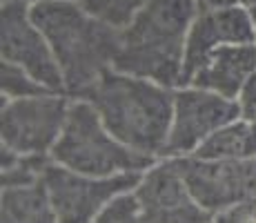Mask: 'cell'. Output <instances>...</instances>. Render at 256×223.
<instances>
[{
    "mask_svg": "<svg viewBox=\"0 0 256 223\" xmlns=\"http://www.w3.org/2000/svg\"><path fill=\"white\" fill-rule=\"evenodd\" d=\"M32 18L52 45L67 96L85 98L114 67L120 29L94 18L78 0H36Z\"/></svg>",
    "mask_w": 256,
    "mask_h": 223,
    "instance_id": "obj_1",
    "label": "cell"
},
{
    "mask_svg": "<svg viewBox=\"0 0 256 223\" xmlns=\"http://www.w3.org/2000/svg\"><path fill=\"white\" fill-rule=\"evenodd\" d=\"M174 87L110 69L85 98L105 127L127 147L163 158L174 118Z\"/></svg>",
    "mask_w": 256,
    "mask_h": 223,
    "instance_id": "obj_2",
    "label": "cell"
},
{
    "mask_svg": "<svg viewBox=\"0 0 256 223\" xmlns=\"http://www.w3.org/2000/svg\"><path fill=\"white\" fill-rule=\"evenodd\" d=\"M198 16L194 0H147L120 29L116 72L150 78L167 87L183 85L187 34Z\"/></svg>",
    "mask_w": 256,
    "mask_h": 223,
    "instance_id": "obj_3",
    "label": "cell"
},
{
    "mask_svg": "<svg viewBox=\"0 0 256 223\" xmlns=\"http://www.w3.org/2000/svg\"><path fill=\"white\" fill-rule=\"evenodd\" d=\"M52 161L78 174L107 178L130 172H145L158 158L120 143L100 121L87 98H72L65 127L52 150Z\"/></svg>",
    "mask_w": 256,
    "mask_h": 223,
    "instance_id": "obj_4",
    "label": "cell"
},
{
    "mask_svg": "<svg viewBox=\"0 0 256 223\" xmlns=\"http://www.w3.org/2000/svg\"><path fill=\"white\" fill-rule=\"evenodd\" d=\"M72 98L67 94H40L2 98L0 141L18 154H52L65 127Z\"/></svg>",
    "mask_w": 256,
    "mask_h": 223,
    "instance_id": "obj_5",
    "label": "cell"
},
{
    "mask_svg": "<svg viewBox=\"0 0 256 223\" xmlns=\"http://www.w3.org/2000/svg\"><path fill=\"white\" fill-rule=\"evenodd\" d=\"M142 172H130L107 178L78 174L74 170L49 163L42 172L49 201L58 223H92L116 196L132 192L140 183Z\"/></svg>",
    "mask_w": 256,
    "mask_h": 223,
    "instance_id": "obj_6",
    "label": "cell"
},
{
    "mask_svg": "<svg viewBox=\"0 0 256 223\" xmlns=\"http://www.w3.org/2000/svg\"><path fill=\"white\" fill-rule=\"evenodd\" d=\"M0 56L2 63L24 69L56 94L65 92L62 72L45 34L32 18V3L2 0L0 7Z\"/></svg>",
    "mask_w": 256,
    "mask_h": 223,
    "instance_id": "obj_7",
    "label": "cell"
},
{
    "mask_svg": "<svg viewBox=\"0 0 256 223\" xmlns=\"http://www.w3.org/2000/svg\"><path fill=\"white\" fill-rule=\"evenodd\" d=\"M243 116L240 103L194 85L176 87L174 118L165 156H190L216 130ZM163 156V158H165Z\"/></svg>",
    "mask_w": 256,
    "mask_h": 223,
    "instance_id": "obj_8",
    "label": "cell"
},
{
    "mask_svg": "<svg viewBox=\"0 0 256 223\" xmlns=\"http://www.w3.org/2000/svg\"><path fill=\"white\" fill-rule=\"evenodd\" d=\"M172 158L185 185L190 187L192 196L212 214L256 199V158L254 161H212L194 154Z\"/></svg>",
    "mask_w": 256,
    "mask_h": 223,
    "instance_id": "obj_9",
    "label": "cell"
},
{
    "mask_svg": "<svg viewBox=\"0 0 256 223\" xmlns=\"http://www.w3.org/2000/svg\"><path fill=\"white\" fill-rule=\"evenodd\" d=\"M140 223H212L216 214L192 196L174 158H158L134 187Z\"/></svg>",
    "mask_w": 256,
    "mask_h": 223,
    "instance_id": "obj_10",
    "label": "cell"
},
{
    "mask_svg": "<svg viewBox=\"0 0 256 223\" xmlns=\"http://www.w3.org/2000/svg\"><path fill=\"white\" fill-rule=\"evenodd\" d=\"M225 45H256L254 18L248 5H232L216 12H203L194 18L187 34L183 85L210 52Z\"/></svg>",
    "mask_w": 256,
    "mask_h": 223,
    "instance_id": "obj_11",
    "label": "cell"
},
{
    "mask_svg": "<svg viewBox=\"0 0 256 223\" xmlns=\"http://www.w3.org/2000/svg\"><path fill=\"white\" fill-rule=\"evenodd\" d=\"M256 72V45H225L203 58L185 85L210 89L238 101L243 87Z\"/></svg>",
    "mask_w": 256,
    "mask_h": 223,
    "instance_id": "obj_12",
    "label": "cell"
},
{
    "mask_svg": "<svg viewBox=\"0 0 256 223\" xmlns=\"http://www.w3.org/2000/svg\"><path fill=\"white\" fill-rule=\"evenodd\" d=\"M198 158L212 161H254L256 158V118L238 116L216 130L194 152Z\"/></svg>",
    "mask_w": 256,
    "mask_h": 223,
    "instance_id": "obj_13",
    "label": "cell"
},
{
    "mask_svg": "<svg viewBox=\"0 0 256 223\" xmlns=\"http://www.w3.org/2000/svg\"><path fill=\"white\" fill-rule=\"evenodd\" d=\"M0 223H58L42 178L32 185L2 187Z\"/></svg>",
    "mask_w": 256,
    "mask_h": 223,
    "instance_id": "obj_14",
    "label": "cell"
},
{
    "mask_svg": "<svg viewBox=\"0 0 256 223\" xmlns=\"http://www.w3.org/2000/svg\"><path fill=\"white\" fill-rule=\"evenodd\" d=\"M87 14L114 29H125L147 0H78Z\"/></svg>",
    "mask_w": 256,
    "mask_h": 223,
    "instance_id": "obj_15",
    "label": "cell"
},
{
    "mask_svg": "<svg viewBox=\"0 0 256 223\" xmlns=\"http://www.w3.org/2000/svg\"><path fill=\"white\" fill-rule=\"evenodd\" d=\"M0 89H2V98H27V96H40V94H52L49 87L38 83L32 74L12 65V63H2Z\"/></svg>",
    "mask_w": 256,
    "mask_h": 223,
    "instance_id": "obj_16",
    "label": "cell"
},
{
    "mask_svg": "<svg viewBox=\"0 0 256 223\" xmlns=\"http://www.w3.org/2000/svg\"><path fill=\"white\" fill-rule=\"evenodd\" d=\"M92 223H140V207L134 190L116 196Z\"/></svg>",
    "mask_w": 256,
    "mask_h": 223,
    "instance_id": "obj_17",
    "label": "cell"
},
{
    "mask_svg": "<svg viewBox=\"0 0 256 223\" xmlns=\"http://www.w3.org/2000/svg\"><path fill=\"white\" fill-rule=\"evenodd\" d=\"M212 223H256V199L238 203L225 212H218Z\"/></svg>",
    "mask_w": 256,
    "mask_h": 223,
    "instance_id": "obj_18",
    "label": "cell"
},
{
    "mask_svg": "<svg viewBox=\"0 0 256 223\" xmlns=\"http://www.w3.org/2000/svg\"><path fill=\"white\" fill-rule=\"evenodd\" d=\"M238 103H240V110H243V116L256 118V72L248 81V85L243 87V92H240V96H238Z\"/></svg>",
    "mask_w": 256,
    "mask_h": 223,
    "instance_id": "obj_19",
    "label": "cell"
},
{
    "mask_svg": "<svg viewBox=\"0 0 256 223\" xmlns=\"http://www.w3.org/2000/svg\"><path fill=\"white\" fill-rule=\"evenodd\" d=\"M198 14L203 12H216V9H225L232 5H243V0H194Z\"/></svg>",
    "mask_w": 256,
    "mask_h": 223,
    "instance_id": "obj_20",
    "label": "cell"
},
{
    "mask_svg": "<svg viewBox=\"0 0 256 223\" xmlns=\"http://www.w3.org/2000/svg\"><path fill=\"white\" fill-rule=\"evenodd\" d=\"M250 12H252V18H254V29H256V5L250 7Z\"/></svg>",
    "mask_w": 256,
    "mask_h": 223,
    "instance_id": "obj_21",
    "label": "cell"
},
{
    "mask_svg": "<svg viewBox=\"0 0 256 223\" xmlns=\"http://www.w3.org/2000/svg\"><path fill=\"white\" fill-rule=\"evenodd\" d=\"M243 5H248L250 7V5H254V0H243Z\"/></svg>",
    "mask_w": 256,
    "mask_h": 223,
    "instance_id": "obj_22",
    "label": "cell"
},
{
    "mask_svg": "<svg viewBox=\"0 0 256 223\" xmlns=\"http://www.w3.org/2000/svg\"><path fill=\"white\" fill-rule=\"evenodd\" d=\"M34 3H36V0H34Z\"/></svg>",
    "mask_w": 256,
    "mask_h": 223,
    "instance_id": "obj_23",
    "label": "cell"
}]
</instances>
